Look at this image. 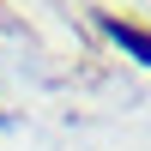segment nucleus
Returning <instances> with one entry per match:
<instances>
[{"mask_svg": "<svg viewBox=\"0 0 151 151\" xmlns=\"http://www.w3.org/2000/svg\"><path fill=\"white\" fill-rule=\"evenodd\" d=\"M103 30L115 36V42L127 48V55H139L145 67H151V30H139V24H121V18H103Z\"/></svg>", "mask_w": 151, "mask_h": 151, "instance_id": "1", "label": "nucleus"}]
</instances>
